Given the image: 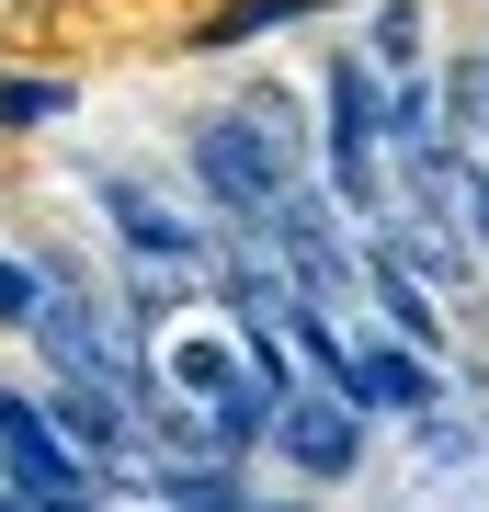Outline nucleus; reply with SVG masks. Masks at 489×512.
I'll list each match as a JSON object with an SVG mask.
<instances>
[{
    "label": "nucleus",
    "mask_w": 489,
    "mask_h": 512,
    "mask_svg": "<svg viewBox=\"0 0 489 512\" xmlns=\"http://www.w3.org/2000/svg\"><path fill=\"white\" fill-rule=\"evenodd\" d=\"M194 183H205V205H228L251 239H273L285 194L308 183L296 114H285V103H228V114H194Z\"/></svg>",
    "instance_id": "f257e3e1"
},
{
    "label": "nucleus",
    "mask_w": 489,
    "mask_h": 512,
    "mask_svg": "<svg viewBox=\"0 0 489 512\" xmlns=\"http://www.w3.org/2000/svg\"><path fill=\"white\" fill-rule=\"evenodd\" d=\"M262 444H285V467H296V478H353V467H364V410H353V399H330V387H285Z\"/></svg>",
    "instance_id": "f03ea898"
},
{
    "label": "nucleus",
    "mask_w": 489,
    "mask_h": 512,
    "mask_svg": "<svg viewBox=\"0 0 489 512\" xmlns=\"http://www.w3.org/2000/svg\"><path fill=\"white\" fill-rule=\"evenodd\" d=\"M330 399L421 421V410L444 399V376H433V353H410V342H342V387H330Z\"/></svg>",
    "instance_id": "7ed1b4c3"
},
{
    "label": "nucleus",
    "mask_w": 489,
    "mask_h": 512,
    "mask_svg": "<svg viewBox=\"0 0 489 512\" xmlns=\"http://www.w3.org/2000/svg\"><path fill=\"white\" fill-rule=\"evenodd\" d=\"M103 205H114V228H126V239H137V251H148V262H171V274H182V262H194V251H205V239H194V228H182V217H171V205H160V194H148V183H103Z\"/></svg>",
    "instance_id": "20e7f679"
},
{
    "label": "nucleus",
    "mask_w": 489,
    "mask_h": 512,
    "mask_svg": "<svg viewBox=\"0 0 489 512\" xmlns=\"http://www.w3.org/2000/svg\"><path fill=\"white\" fill-rule=\"evenodd\" d=\"M148 490L182 501V512H251V490L217 467V456H182V467H148Z\"/></svg>",
    "instance_id": "39448f33"
},
{
    "label": "nucleus",
    "mask_w": 489,
    "mask_h": 512,
    "mask_svg": "<svg viewBox=\"0 0 489 512\" xmlns=\"http://www.w3.org/2000/svg\"><path fill=\"white\" fill-rule=\"evenodd\" d=\"M57 114H80V92H69V80H35V69H0V126H12V137L57 126Z\"/></svg>",
    "instance_id": "423d86ee"
},
{
    "label": "nucleus",
    "mask_w": 489,
    "mask_h": 512,
    "mask_svg": "<svg viewBox=\"0 0 489 512\" xmlns=\"http://www.w3.org/2000/svg\"><path fill=\"white\" fill-rule=\"evenodd\" d=\"M330 0H228L217 23H205V46H251V35H285V23H319Z\"/></svg>",
    "instance_id": "0eeeda50"
},
{
    "label": "nucleus",
    "mask_w": 489,
    "mask_h": 512,
    "mask_svg": "<svg viewBox=\"0 0 489 512\" xmlns=\"http://www.w3.org/2000/svg\"><path fill=\"white\" fill-rule=\"evenodd\" d=\"M353 57H364L376 80H399V69H433V57H421V12H410V0H387V12H376V35H364Z\"/></svg>",
    "instance_id": "6e6552de"
},
{
    "label": "nucleus",
    "mask_w": 489,
    "mask_h": 512,
    "mask_svg": "<svg viewBox=\"0 0 489 512\" xmlns=\"http://www.w3.org/2000/svg\"><path fill=\"white\" fill-rule=\"evenodd\" d=\"M35 319H46V285L23 274L12 251H0V330H35Z\"/></svg>",
    "instance_id": "1a4fd4ad"
},
{
    "label": "nucleus",
    "mask_w": 489,
    "mask_h": 512,
    "mask_svg": "<svg viewBox=\"0 0 489 512\" xmlns=\"http://www.w3.org/2000/svg\"><path fill=\"white\" fill-rule=\"evenodd\" d=\"M0 512H35V501H23V490H0Z\"/></svg>",
    "instance_id": "9d476101"
},
{
    "label": "nucleus",
    "mask_w": 489,
    "mask_h": 512,
    "mask_svg": "<svg viewBox=\"0 0 489 512\" xmlns=\"http://www.w3.org/2000/svg\"><path fill=\"white\" fill-rule=\"evenodd\" d=\"M251 512H296V501H251Z\"/></svg>",
    "instance_id": "9b49d317"
}]
</instances>
